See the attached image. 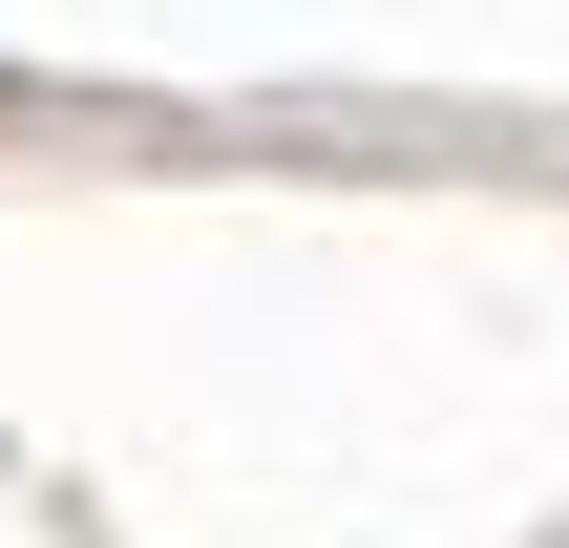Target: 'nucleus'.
I'll list each match as a JSON object with an SVG mask.
<instances>
[]
</instances>
